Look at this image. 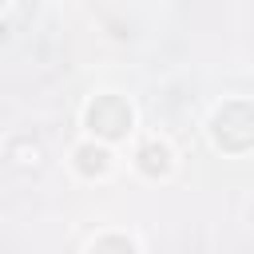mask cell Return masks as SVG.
I'll list each match as a JSON object with an SVG mask.
<instances>
[{
  "instance_id": "1",
  "label": "cell",
  "mask_w": 254,
  "mask_h": 254,
  "mask_svg": "<svg viewBox=\"0 0 254 254\" xmlns=\"http://www.w3.org/2000/svg\"><path fill=\"white\" fill-rule=\"evenodd\" d=\"M127 123H131V111H127L119 99H99V103L91 107V127L103 131V135H119Z\"/></svg>"
},
{
  "instance_id": "2",
  "label": "cell",
  "mask_w": 254,
  "mask_h": 254,
  "mask_svg": "<svg viewBox=\"0 0 254 254\" xmlns=\"http://www.w3.org/2000/svg\"><path fill=\"white\" fill-rule=\"evenodd\" d=\"M163 159H167L163 147H147V151H143V167H147V171H163V167H167Z\"/></svg>"
},
{
  "instance_id": "3",
  "label": "cell",
  "mask_w": 254,
  "mask_h": 254,
  "mask_svg": "<svg viewBox=\"0 0 254 254\" xmlns=\"http://www.w3.org/2000/svg\"><path fill=\"white\" fill-rule=\"evenodd\" d=\"M79 159H83V171H91V167L99 171V167H103V151H83Z\"/></svg>"
}]
</instances>
